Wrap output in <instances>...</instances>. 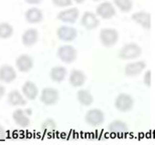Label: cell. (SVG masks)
Masks as SVG:
<instances>
[{
    "label": "cell",
    "mask_w": 155,
    "mask_h": 145,
    "mask_svg": "<svg viewBox=\"0 0 155 145\" xmlns=\"http://www.w3.org/2000/svg\"><path fill=\"white\" fill-rule=\"evenodd\" d=\"M57 55L63 63L73 64L78 58V51L72 44H64L58 48Z\"/></svg>",
    "instance_id": "obj_4"
},
{
    "label": "cell",
    "mask_w": 155,
    "mask_h": 145,
    "mask_svg": "<svg viewBox=\"0 0 155 145\" xmlns=\"http://www.w3.org/2000/svg\"><path fill=\"white\" fill-rule=\"evenodd\" d=\"M151 70H147L146 72H145L144 76H143V83L144 85L146 86V87L150 88L151 85H152V80H151Z\"/></svg>",
    "instance_id": "obj_28"
},
{
    "label": "cell",
    "mask_w": 155,
    "mask_h": 145,
    "mask_svg": "<svg viewBox=\"0 0 155 145\" xmlns=\"http://www.w3.org/2000/svg\"><path fill=\"white\" fill-rule=\"evenodd\" d=\"M14 33V28L9 22L0 23V38L8 39L10 38Z\"/></svg>",
    "instance_id": "obj_24"
},
{
    "label": "cell",
    "mask_w": 155,
    "mask_h": 145,
    "mask_svg": "<svg viewBox=\"0 0 155 145\" xmlns=\"http://www.w3.org/2000/svg\"><path fill=\"white\" fill-rule=\"evenodd\" d=\"M68 75V70L66 67L64 66H54L51 69V72H49V78L52 82L54 83H60L64 82L67 78Z\"/></svg>",
    "instance_id": "obj_22"
},
{
    "label": "cell",
    "mask_w": 155,
    "mask_h": 145,
    "mask_svg": "<svg viewBox=\"0 0 155 145\" xmlns=\"http://www.w3.org/2000/svg\"><path fill=\"white\" fill-rule=\"evenodd\" d=\"M5 93H6V89H5V87L3 86L2 84H0V100L4 97V95H5Z\"/></svg>",
    "instance_id": "obj_31"
},
{
    "label": "cell",
    "mask_w": 155,
    "mask_h": 145,
    "mask_svg": "<svg viewBox=\"0 0 155 145\" xmlns=\"http://www.w3.org/2000/svg\"><path fill=\"white\" fill-rule=\"evenodd\" d=\"M77 100L78 102L85 107H89L94 103V97L89 90L86 89H81L77 92Z\"/></svg>",
    "instance_id": "obj_23"
},
{
    "label": "cell",
    "mask_w": 155,
    "mask_h": 145,
    "mask_svg": "<svg viewBox=\"0 0 155 145\" xmlns=\"http://www.w3.org/2000/svg\"><path fill=\"white\" fill-rule=\"evenodd\" d=\"M57 36L61 41L71 42V41H74L78 38V30L73 26L61 25L60 27H58Z\"/></svg>",
    "instance_id": "obj_11"
},
{
    "label": "cell",
    "mask_w": 155,
    "mask_h": 145,
    "mask_svg": "<svg viewBox=\"0 0 155 145\" xmlns=\"http://www.w3.org/2000/svg\"><path fill=\"white\" fill-rule=\"evenodd\" d=\"M114 106L121 113L130 112L134 107V99L128 93H120L115 98Z\"/></svg>",
    "instance_id": "obj_3"
},
{
    "label": "cell",
    "mask_w": 155,
    "mask_h": 145,
    "mask_svg": "<svg viewBox=\"0 0 155 145\" xmlns=\"http://www.w3.org/2000/svg\"><path fill=\"white\" fill-rule=\"evenodd\" d=\"M92 1H94V2H99V1H102V0H92Z\"/></svg>",
    "instance_id": "obj_34"
},
{
    "label": "cell",
    "mask_w": 155,
    "mask_h": 145,
    "mask_svg": "<svg viewBox=\"0 0 155 145\" xmlns=\"http://www.w3.org/2000/svg\"><path fill=\"white\" fill-rule=\"evenodd\" d=\"M131 19L144 29L149 30L151 28V14L149 12L144 10L134 12L131 15Z\"/></svg>",
    "instance_id": "obj_14"
},
{
    "label": "cell",
    "mask_w": 155,
    "mask_h": 145,
    "mask_svg": "<svg viewBox=\"0 0 155 145\" xmlns=\"http://www.w3.org/2000/svg\"><path fill=\"white\" fill-rule=\"evenodd\" d=\"M115 7L123 13H128L133 8V0H113Z\"/></svg>",
    "instance_id": "obj_25"
},
{
    "label": "cell",
    "mask_w": 155,
    "mask_h": 145,
    "mask_svg": "<svg viewBox=\"0 0 155 145\" xmlns=\"http://www.w3.org/2000/svg\"><path fill=\"white\" fill-rule=\"evenodd\" d=\"M79 17H80L79 8L71 7V6H70V8L67 7V9H64V10L60 11L57 14L58 20H60L64 23H69V24H73L77 22Z\"/></svg>",
    "instance_id": "obj_8"
},
{
    "label": "cell",
    "mask_w": 155,
    "mask_h": 145,
    "mask_svg": "<svg viewBox=\"0 0 155 145\" xmlns=\"http://www.w3.org/2000/svg\"><path fill=\"white\" fill-rule=\"evenodd\" d=\"M38 38H39L38 30L31 27V28H27L26 30H24V32L21 35V41H22V44L24 47L30 48L38 44Z\"/></svg>",
    "instance_id": "obj_16"
},
{
    "label": "cell",
    "mask_w": 155,
    "mask_h": 145,
    "mask_svg": "<svg viewBox=\"0 0 155 145\" xmlns=\"http://www.w3.org/2000/svg\"><path fill=\"white\" fill-rule=\"evenodd\" d=\"M17 78V72L13 67L3 64L0 67V82L4 84H11Z\"/></svg>",
    "instance_id": "obj_15"
},
{
    "label": "cell",
    "mask_w": 155,
    "mask_h": 145,
    "mask_svg": "<svg viewBox=\"0 0 155 145\" xmlns=\"http://www.w3.org/2000/svg\"><path fill=\"white\" fill-rule=\"evenodd\" d=\"M57 127H58L57 122H55V120L52 118L45 119L42 121L41 125H40V129H41L43 132H45V133H51V132L55 131Z\"/></svg>",
    "instance_id": "obj_26"
},
{
    "label": "cell",
    "mask_w": 155,
    "mask_h": 145,
    "mask_svg": "<svg viewBox=\"0 0 155 145\" xmlns=\"http://www.w3.org/2000/svg\"><path fill=\"white\" fill-rule=\"evenodd\" d=\"M108 131L111 134L117 135V136H125L129 132V126L123 120L115 119L109 123V125H108Z\"/></svg>",
    "instance_id": "obj_13"
},
{
    "label": "cell",
    "mask_w": 155,
    "mask_h": 145,
    "mask_svg": "<svg viewBox=\"0 0 155 145\" xmlns=\"http://www.w3.org/2000/svg\"><path fill=\"white\" fill-rule=\"evenodd\" d=\"M39 100L45 106H54L60 101V92L55 88L45 87L40 92Z\"/></svg>",
    "instance_id": "obj_5"
},
{
    "label": "cell",
    "mask_w": 155,
    "mask_h": 145,
    "mask_svg": "<svg viewBox=\"0 0 155 145\" xmlns=\"http://www.w3.org/2000/svg\"><path fill=\"white\" fill-rule=\"evenodd\" d=\"M142 54V48L136 42H129L119 51V58L122 61H133Z\"/></svg>",
    "instance_id": "obj_1"
},
{
    "label": "cell",
    "mask_w": 155,
    "mask_h": 145,
    "mask_svg": "<svg viewBox=\"0 0 155 145\" xmlns=\"http://www.w3.org/2000/svg\"><path fill=\"white\" fill-rule=\"evenodd\" d=\"M27 4H30V5H38L40 4L43 0H24Z\"/></svg>",
    "instance_id": "obj_29"
},
{
    "label": "cell",
    "mask_w": 155,
    "mask_h": 145,
    "mask_svg": "<svg viewBox=\"0 0 155 145\" xmlns=\"http://www.w3.org/2000/svg\"><path fill=\"white\" fill-rule=\"evenodd\" d=\"M73 1L77 3V4H82V3L85 2V0H73Z\"/></svg>",
    "instance_id": "obj_33"
},
{
    "label": "cell",
    "mask_w": 155,
    "mask_h": 145,
    "mask_svg": "<svg viewBox=\"0 0 155 145\" xmlns=\"http://www.w3.org/2000/svg\"><path fill=\"white\" fill-rule=\"evenodd\" d=\"M87 76L82 70H73L69 76V83L74 88H81L85 85Z\"/></svg>",
    "instance_id": "obj_20"
},
{
    "label": "cell",
    "mask_w": 155,
    "mask_h": 145,
    "mask_svg": "<svg viewBox=\"0 0 155 145\" xmlns=\"http://www.w3.org/2000/svg\"><path fill=\"white\" fill-rule=\"evenodd\" d=\"M85 121L89 126L98 127L105 122V113L99 108H92L87 111Z\"/></svg>",
    "instance_id": "obj_6"
},
{
    "label": "cell",
    "mask_w": 155,
    "mask_h": 145,
    "mask_svg": "<svg viewBox=\"0 0 155 145\" xmlns=\"http://www.w3.org/2000/svg\"><path fill=\"white\" fill-rule=\"evenodd\" d=\"M6 137V130L3 126L0 124V139H4Z\"/></svg>",
    "instance_id": "obj_30"
},
{
    "label": "cell",
    "mask_w": 155,
    "mask_h": 145,
    "mask_svg": "<svg viewBox=\"0 0 155 145\" xmlns=\"http://www.w3.org/2000/svg\"><path fill=\"white\" fill-rule=\"evenodd\" d=\"M24 18H25V20L28 23L36 24L41 22L43 18H45V15H43L41 9H39L38 7H30L24 13Z\"/></svg>",
    "instance_id": "obj_19"
},
{
    "label": "cell",
    "mask_w": 155,
    "mask_h": 145,
    "mask_svg": "<svg viewBox=\"0 0 155 145\" xmlns=\"http://www.w3.org/2000/svg\"><path fill=\"white\" fill-rule=\"evenodd\" d=\"M35 61L31 55L27 54H22L15 60V67L20 73H28L33 69Z\"/></svg>",
    "instance_id": "obj_12"
},
{
    "label": "cell",
    "mask_w": 155,
    "mask_h": 145,
    "mask_svg": "<svg viewBox=\"0 0 155 145\" xmlns=\"http://www.w3.org/2000/svg\"><path fill=\"white\" fill-rule=\"evenodd\" d=\"M147 64L144 61H130L126 64L124 68V73L129 78H134L143 73L146 69Z\"/></svg>",
    "instance_id": "obj_10"
},
{
    "label": "cell",
    "mask_w": 155,
    "mask_h": 145,
    "mask_svg": "<svg viewBox=\"0 0 155 145\" xmlns=\"http://www.w3.org/2000/svg\"><path fill=\"white\" fill-rule=\"evenodd\" d=\"M27 100L24 98L23 94L18 90H12L7 95V103L11 106L20 107L25 106Z\"/></svg>",
    "instance_id": "obj_21"
},
{
    "label": "cell",
    "mask_w": 155,
    "mask_h": 145,
    "mask_svg": "<svg viewBox=\"0 0 155 145\" xmlns=\"http://www.w3.org/2000/svg\"><path fill=\"white\" fill-rule=\"evenodd\" d=\"M96 14L102 19H111L116 15V7L110 1H102L96 7Z\"/></svg>",
    "instance_id": "obj_7"
},
{
    "label": "cell",
    "mask_w": 155,
    "mask_h": 145,
    "mask_svg": "<svg viewBox=\"0 0 155 145\" xmlns=\"http://www.w3.org/2000/svg\"><path fill=\"white\" fill-rule=\"evenodd\" d=\"M80 23L84 28L88 30H94L98 28V26L100 25V19L97 16V14L94 13V12L86 11L84 12L82 17H81Z\"/></svg>",
    "instance_id": "obj_9"
},
{
    "label": "cell",
    "mask_w": 155,
    "mask_h": 145,
    "mask_svg": "<svg viewBox=\"0 0 155 145\" xmlns=\"http://www.w3.org/2000/svg\"><path fill=\"white\" fill-rule=\"evenodd\" d=\"M21 93L23 94V96H24V98L26 99V100L35 101V99L38 97L39 90H38V87L33 82L26 81L22 85V88H21Z\"/></svg>",
    "instance_id": "obj_17"
},
{
    "label": "cell",
    "mask_w": 155,
    "mask_h": 145,
    "mask_svg": "<svg viewBox=\"0 0 155 145\" xmlns=\"http://www.w3.org/2000/svg\"><path fill=\"white\" fill-rule=\"evenodd\" d=\"M99 38H100L101 44L105 48H112L119 41V32H118L117 29L111 28V27L102 28L100 30Z\"/></svg>",
    "instance_id": "obj_2"
},
{
    "label": "cell",
    "mask_w": 155,
    "mask_h": 145,
    "mask_svg": "<svg viewBox=\"0 0 155 145\" xmlns=\"http://www.w3.org/2000/svg\"><path fill=\"white\" fill-rule=\"evenodd\" d=\"M52 4L60 8H67L73 5V0H51Z\"/></svg>",
    "instance_id": "obj_27"
},
{
    "label": "cell",
    "mask_w": 155,
    "mask_h": 145,
    "mask_svg": "<svg viewBox=\"0 0 155 145\" xmlns=\"http://www.w3.org/2000/svg\"><path fill=\"white\" fill-rule=\"evenodd\" d=\"M12 119H13L15 124L21 128L28 127L30 125V123H31L30 116L27 115L25 113V111L23 109H20V108H18V109L13 111V113H12Z\"/></svg>",
    "instance_id": "obj_18"
},
{
    "label": "cell",
    "mask_w": 155,
    "mask_h": 145,
    "mask_svg": "<svg viewBox=\"0 0 155 145\" xmlns=\"http://www.w3.org/2000/svg\"><path fill=\"white\" fill-rule=\"evenodd\" d=\"M24 111H25V113L28 116H31V114H32V110L31 109H26V110H24Z\"/></svg>",
    "instance_id": "obj_32"
}]
</instances>
